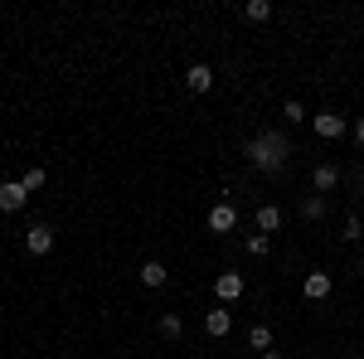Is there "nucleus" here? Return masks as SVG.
I'll return each mask as SVG.
<instances>
[{"label":"nucleus","mask_w":364,"mask_h":359,"mask_svg":"<svg viewBox=\"0 0 364 359\" xmlns=\"http://www.w3.org/2000/svg\"><path fill=\"white\" fill-rule=\"evenodd\" d=\"M301 219H326V194H306L301 199Z\"/></svg>","instance_id":"nucleus-13"},{"label":"nucleus","mask_w":364,"mask_h":359,"mask_svg":"<svg viewBox=\"0 0 364 359\" xmlns=\"http://www.w3.org/2000/svg\"><path fill=\"white\" fill-rule=\"evenodd\" d=\"M331 272H306V282H301V291H306V301H326L331 296Z\"/></svg>","instance_id":"nucleus-7"},{"label":"nucleus","mask_w":364,"mask_h":359,"mask_svg":"<svg viewBox=\"0 0 364 359\" xmlns=\"http://www.w3.org/2000/svg\"><path fill=\"white\" fill-rule=\"evenodd\" d=\"M44 180H49V175H44V170L34 166V170H25V180H20V185H25V190L34 194V190H44Z\"/></svg>","instance_id":"nucleus-19"},{"label":"nucleus","mask_w":364,"mask_h":359,"mask_svg":"<svg viewBox=\"0 0 364 359\" xmlns=\"http://www.w3.org/2000/svg\"><path fill=\"white\" fill-rule=\"evenodd\" d=\"M233 223H238V209H233L228 199L209 209V233H233Z\"/></svg>","instance_id":"nucleus-6"},{"label":"nucleus","mask_w":364,"mask_h":359,"mask_svg":"<svg viewBox=\"0 0 364 359\" xmlns=\"http://www.w3.org/2000/svg\"><path fill=\"white\" fill-rule=\"evenodd\" d=\"M311 127H316V136H321V141H340L345 132H350V122H345L340 112H316Z\"/></svg>","instance_id":"nucleus-2"},{"label":"nucleus","mask_w":364,"mask_h":359,"mask_svg":"<svg viewBox=\"0 0 364 359\" xmlns=\"http://www.w3.org/2000/svg\"><path fill=\"white\" fill-rule=\"evenodd\" d=\"M311 185H316V194H331L340 185V166H326V161H321V166L311 170Z\"/></svg>","instance_id":"nucleus-8"},{"label":"nucleus","mask_w":364,"mask_h":359,"mask_svg":"<svg viewBox=\"0 0 364 359\" xmlns=\"http://www.w3.org/2000/svg\"><path fill=\"white\" fill-rule=\"evenodd\" d=\"M248 345L267 355V350H272V331H267V326H252V331H248Z\"/></svg>","instance_id":"nucleus-14"},{"label":"nucleus","mask_w":364,"mask_h":359,"mask_svg":"<svg viewBox=\"0 0 364 359\" xmlns=\"http://www.w3.org/2000/svg\"><path fill=\"white\" fill-rule=\"evenodd\" d=\"M214 296H219V301H238V296H243V272H219L214 277Z\"/></svg>","instance_id":"nucleus-4"},{"label":"nucleus","mask_w":364,"mask_h":359,"mask_svg":"<svg viewBox=\"0 0 364 359\" xmlns=\"http://www.w3.org/2000/svg\"><path fill=\"white\" fill-rule=\"evenodd\" d=\"M25 204H29V190L20 180H5V185H0V214H20Z\"/></svg>","instance_id":"nucleus-3"},{"label":"nucleus","mask_w":364,"mask_h":359,"mask_svg":"<svg viewBox=\"0 0 364 359\" xmlns=\"http://www.w3.org/2000/svg\"><path fill=\"white\" fill-rule=\"evenodd\" d=\"M340 238H345V243H360V238H364V228H360V219H355V214L345 219V228H340Z\"/></svg>","instance_id":"nucleus-18"},{"label":"nucleus","mask_w":364,"mask_h":359,"mask_svg":"<svg viewBox=\"0 0 364 359\" xmlns=\"http://www.w3.org/2000/svg\"><path fill=\"white\" fill-rule=\"evenodd\" d=\"M25 248L34 252V257H44V252H54V228H49V223H34V228L25 233Z\"/></svg>","instance_id":"nucleus-5"},{"label":"nucleus","mask_w":364,"mask_h":359,"mask_svg":"<svg viewBox=\"0 0 364 359\" xmlns=\"http://www.w3.org/2000/svg\"><path fill=\"white\" fill-rule=\"evenodd\" d=\"M282 228V209L277 204H262V209H257V233H277Z\"/></svg>","instance_id":"nucleus-12"},{"label":"nucleus","mask_w":364,"mask_h":359,"mask_svg":"<svg viewBox=\"0 0 364 359\" xmlns=\"http://www.w3.org/2000/svg\"><path fill=\"white\" fill-rule=\"evenodd\" d=\"M180 331H185L180 316H161V335H166V340H180Z\"/></svg>","instance_id":"nucleus-17"},{"label":"nucleus","mask_w":364,"mask_h":359,"mask_svg":"<svg viewBox=\"0 0 364 359\" xmlns=\"http://www.w3.org/2000/svg\"><path fill=\"white\" fill-rule=\"evenodd\" d=\"M262 359H287V355H277V350H267V355H262Z\"/></svg>","instance_id":"nucleus-22"},{"label":"nucleus","mask_w":364,"mask_h":359,"mask_svg":"<svg viewBox=\"0 0 364 359\" xmlns=\"http://www.w3.org/2000/svg\"><path fill=\"white\" fill-rule=\"evenodd\" d=\"M248 252L252 257H267V252H272V238H267V233H248Z\"/></svg>","instance_id":"nucleus-16"},{"label":"nucleus","mask_w":364,"mask_h":359,"mask_svg":"<svg viewBox=\"0 0 364 359\" xmlns=\"http://www.w3.org/2000/svg\"><path fill=\"white\" fill-rule=\"evenodd\" d=\"M141 282H146V286H166V282H170V267L151 257V262H141Z\"/></svg>","instance_id":"nucleus-11"},{"label":"nucleus","mask_w":364,"mask_h":359,"mask_svg":"<svg viewBox=\"0 0 364 359\" xmlns=\"http://www.w3.org/2000/svg\"><path fill=\"white\" fill-rule=\"evenodd\" d=\"M243 156H248L252 170H262V175H282L287 161H291V141H287V132H262V136H252L248 146H243Z\"/></svg>","instance_id":"nucleus-1"},{"label":"nucleus","mask_w":364,"mask_h":359,"mask_svg":"<svg viewBox=\"0 0 364 359\" xmlns=\"http://www.w3.org/2000/svg\"><path fill=\"white\" fill-rule=\"evenodd\" d=\"M185 87H190V92H209V87H214V68H209V63H195V68L185 73Z\"/></svg>","instance_id":"nucleus-9"},{"label":"nucleus","mask_w":364,"mask_h":359,"mask_svg":"<svg viewBox=\"0 0 364 359\" xmlns=\"http://www.w3.org/2000/svg\"><path fill=\"white\" fill-rule=\"evenodd\" d=\"M350 136H355V141L364 146V117H355V122H350Z\"/></svg>","instance_id":"nucleus-21"},{"label":"nucleus","mask_w":364,"mask_h":359,"mask_svg":"<svg viewBox=\"0 0 364 359\" xmlns=\"http://www.w3.org/2000/svg\"><path fill=\"white\" fill-rule=\"evenodd\" d=\"M243 15H248L252 25H262V20H272V5H267V0H248V10H243Z\"/></svg>","instance_id":"nucleus-15"},{"label":"nucleus","mask_w":364,"mask_h":359,"mask_svg":"<svg viewBox=\"0 0 364 359\" xmlns=\"http://www.w3.org/2000/svg\"><path fill=\"white\" fill-rule=\"evenodd\" d=\"M204 331L214 335V340H224V335L233 331V316H228V311H204Z\"/></svg>","instance_id":"nucleus-10"},{"label":"nucleus","mask_w":364,"mask_h":359,"mask_svg":"<svg viewBox=\"0 0 364 359\" xmlns=\"http://www.w3.org/2000/svg\"><path fill=\"white\" fill-rule=\"evenodd\" d=\"M282 117H287V127H291V122H306V107H301V102H296V97H291V102H287V107H282Z\"/></svg>","instance_id":"nucleus-20"},{"label":"nucleus","mask_w":364,"mask_h":359,"mask_svg":"<svg viewBox=\"0 0 364 359\" xmlns=\"http://www.w3.org/2000/svg\"><path fill=\"white\" fill-rule=\"evenodd\" d=\"M360 277H364V262H360Z\"/></svg>","instance_id":"nucleus-23"}]
</instances>
